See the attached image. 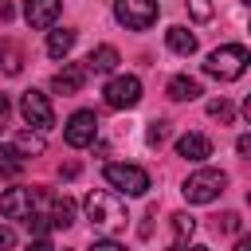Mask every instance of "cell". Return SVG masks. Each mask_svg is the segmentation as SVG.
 <instances>
[{"instance_id":"obj_8","label":"cell","mask_w":251,"mask_h":251,"mask_svg":"<svg viewBox=\"0 0 251 251\" xmlns=\"http://www.w3.org/2000/svg\"><path fill=\"white\" fill-rule=\"evenodd\" d=\"M20 114H24V122L35 126V129H47V126L55 122L51 102H47V94H39V90H24V98H20Z\"/></svg>"},{"instance_id":"obj_17","label":"cell","mask_w":251,"mask_h":251,"mask_svg":"<svg viewBox=\"0 0 251 251\" xmlns=\"http://www.w3.org/2000/svg\"><path fill=\"white\" fill-rule=\"evenodd\" d=\"M196 94H200V82H196V78H188V75L169 78V98H173V102H192Z\"/></svg>"},{"instance_id":"obj_25","label":"cell","mask_w":251,"mask_h":251,"mask_svg":"<svg viewBox=\"0 0 251 251\" xmlns=\"http://www.w3.org/2000/svg\"><path fill=\"white\" fill-rule=\"evenodd\" d=\"M8 247H16V231L8 224H0V251H8Z\"/></svg>"},{"instance_id":"obj_21","label":"cell","mask_w":251,"mask_h":251,"mask_svg":"<svg viewBox=\"0 0 251 251\" xmlns=\"http://www.w3.org/2000/svg\"><path fill=\"white\" fill-rule=\"evenodd\" d=\"M208 114H212V118H220V122H231V118H235V110H231V102H227V98L208 102Z\"/></svg>"},{"instance_id":"obj_11","label":"cell","mask_w":251,"mask_h":251,"mask_svg":"<svg viewBox=\"0 0 251 251\" xmlns=\"http://www.w3.org/2000/svg\"><path fill=\"white\" fill-rule=\"evenodd\" d=\"M43 204H47V216H51V227H71L75 224V200L67 196H51V192H39Z\"/></svg>"},{"instance_id":"obj_24","label":"cell","mask_w":251,"mask_h":251,"mask_svg":"<svg viewBox=\"0 0 251 251\" xmlns=\"http://www.w3.org/2000/svg\"><path fill=\"white\" fill-rule=\"evenodd\" d=\"M20 67H24V63H20V51H16V47H4V71H8V75H20Z\"/></svg>"},{"instance_id":"obj_22","label":"cell","mask_w":251,"mask_h":251,"mask_svg":"<svg viewBox=\"0 0 251 251\" xmlns=\"http://www.w3.org/2000/svg\"><path fill=\"white\" fill-rule=\"evenodd\" d=\"M165 137H169V126H165V122H149V129H145V141H149V145H161Z\"/></svg>"},{"instance_id":"obj_26","label":"cell","mask_w":251,"mask_h":251,"mask_svg":"<svg viewBox=\"0 0 251 251\" xmlns=\"http://www.w3.org/2000/svg\"><path fill=\"white\" fill-rule=\"evenodd\" d=\"M90 251H126V247H122L118 239H94V243H90Z\"/></svg>"},{"instance_id":"obj_32","label":"cell","mask_w":251,"mask_h":251,"mask_svg":"<svg viewBox=\"0 0 251 251\" xmlns=\"http://www.w3.org/2000/svg\"><path fill=\"white\" fill-rule=\"evenodd\" d=\"M243 114H247V122H251V94H247V102H243Z\"/></svg>"},{"instance_id":"obj_30","label":"cell","mask_w":251,"mask_h":251,"mask_svg":"<svg viewBox=\"0 0 251 251\" xmlns=\"http://www.w3.org/2000/svg\"><path fill=\"white\" fill-rule=\"evenodd\" d=\"M27 251H55V247H51V243H47V239H43V235H35V239H31V243H27Z\"/></svg>"},{"instance_id":"obj_5","label":"cell","mask_w":251,"mask_h":251,"mask_svg":"<svg viewBox=\"0 0 251 251\" xmlns=\"http://www.w3.org/2000/svg\"><path fill=\"white\" fill-rule=\"evenodd\" d=\"M114 16L129 31H145L157 20V0H114Z\"/></svg>"},{"instance_id":"obj_6","label":"cell","mask_w":251,"mask_h":251,"mask_svg":"<svg viewBox=\"0 0 251 251\" xmlns=\"http://www.w3.org/2000/svg\"><path fill=\"white\" fill-rule=\"evenodd\" d=\"M102 94H106V106H114V110H129V106L141 102V78H137V75H118V78L106 82Z\"/></svg>"},{"instance_id":"obj_1","label":"cell","mask_w":251,"mask_h":251,"mask_svg":"<svg viewBox=\"0 0 251 251\" xmlns=\"http://www.w3.org/2000/svg\"><path fill=\"white\" fill-rule=\"evenodd\" d=\"M82 208H86V220L94 224V227H102V231H118V227H126V204L114 196V192H106V188H94V192H86V200H82Z\"/></svg>"},{"instance_id":"obj_13","label":"cell","mask_w":251,"mask_h":251,"mask_svg":"<svg viewBox=\"0 0 251 251\" xmlns=\"http://www.w3.org/2000/svg\"><path fill=\"white\" fill-rule=\"evenodd\" d=\"M176 153L184 161H208L212 157V141L204 133H184V137H176Z\"/></svg>"},{"instance_id":"obj_33","label":"cell","mask_w":251,"mask_h":251,"mask_svg":"<svg viewBox=\"0 0 251 251\" xmlns=\"http://www.w3.org/2000/svg\"><path fill=\"white\" fill-rule=\"evenodd\" d=\"M243 4H247V8H251V0H243Z\"/></svg>"},{"instance_id":"obj_27","label":"cell","mask_w":251,"mask_h":251,"mask_svg":"<svg viewBox=\"0 0 251 251\" xmlns=\"http://www.w3.org/2000/svg\"><path fill=\"white\" fill-rule=\"evenodd\" d=\"M220 227H224V231H235V227H239V216H235V212H224V216H220Z\"/></svg>"},{"instance_id":"obj_18","label":"cell","mask_w":251,"mask_h":251,"mask_svg":"<svg viewBox=\"0 0 251 251\" xmlns=\"http://www.w3.org/2000/svg\"><path fill=\"white\" fill-rule=\"evenodd\" d=\"M192 231H196V220H192L188 212H176V216H173V247H184V243L192 239Z\"/></svg>"},{"instance_id":"obj_16","label":"cell","mask_w":251,"mask_h":251,"mask_svg":"<svg viewBox=\"0 0 251 251\" xmlns=\"http://www.w3.org/2000/svg\"><path fill=\"white\" fill-rule=\"evenodd\" d=\"M71 47H75V31H71V27H55V31L47 35V55H51V59H67Z\"/></svg>"},{"instance_id":"obj_10","label":"cell","mask_w":251,"mask_h":251,"mask_svg":"<svg viewBox=\"0 0 251 251\" xmlns=\"http://www.w3.org/2000/svg\"><path fill=\"white\" fill-rule=\"evenodd\" d=\"M59 8H63V0H27L24 4V20L31 27H51L59 20Z\"/></svg>"},{"instance_id":"obj_4","label":"cell","mask_w":251,"mask_h":251,"mask_svg":"<svg viewBox=\"0 0 251 251\" xmlns=\"http://www.w3.org/2000/svg\"><path fill=\"white\" fill-rule=\"evenodd\" d=\"M106 184L126 192V196H145L149 192V173L141 165H126V161H114L106 165Z\"/></svg>"},{"instance_id":"obj_29","label":"cell","mask_w":251,"mask_h":251,"mask_svg":"<svg viewBox=\"0 0 251 251\" xmlns=\"http://www.w3.org/2000/svg\"><path fill=\"white\" fill-rule=\"evenodd\" d=\"M8 118H12V102L0 94V126H8Z\"/></svg>"},{"instance_id":"obj_3","label":"cell","mask_w":251,"mask_h":251,"mask_svg":"<svg viewBox=\"0 0 251 251\" xmlns=\"http://www.w3.org/2000/svg\"><path fill=\"white\" fill-rule=\"evenodd\" d=\"M224 184H227V176L220 173V169H196L188 180H184V200L188 204H212L220 192H224Z\"/></svg>"},{"instance_id":"obj_23","label":"cell","mask_w":251,"mask_h":251,"mask_svg":"<svg viewBox=\"0 0 251 251\" xmlns=\"http://www.w3.org/2000/svg\"><path fill=\"white\" fill-rule=\"evenodd\" d=\"M192 20H212V0H188Z\"/></svg>"},{"instance_id":"obj_20","label":"cell","mask_w":251,"mask_h":251,"mask_svg":"<svg viewBox=\"0 0 251 251\" xmlns=\"http://www.w3.org/2000/svg\"><path fill=\"white\" fill-rule=\"evenodd\" d=\"M12 145H16L24 157H31V153H43V133H20Z\"/></svg>"},{"instance_id":"obj_9","label":"cell","mask_w":251,"mask_h":251,"mask_svg":"<svg viewBox=\"0 0 251 251\" xmlns=\"http://www.w3.org/2000/svg\"><path fill=\"white\" fill-rule=\"evenodd\" d=\"M35 212V192L31 188H8L0 196V216L4 220H27Z\"/></svg>"},{"instance_id":"obj_2","label":"cell","mask_w":251,"mask_h":251,"mask_svg":"<svg viewBox=\"0 0 251 251\" xmlns=\"http://www.w3.org/2000/svg\"><path fill=\"white\" fill-rule=\"evenodd\" d=\"M247 67H251V55H247V47H239V43H224V47H216V51L204 59V71H208L212 78H220V82L239 78Z\"/></svg>"},{"instance_id":"obj_7","label":"cell","mask_w":251,"mask_h":251,"mask_svg":"<svg viewBox=\"0 0 251 251\" xmlns=\"http://www.w3.org/2000/svg\"><path fill=\"white\" fill-rule=\"evenodd\" d=\"M94 133H98V118H94L90 110H78V114H71V118H67V126H63V141H67L71 149H82V145H90V141H94Z\"/></svg>"},{"instance_id":"obj_12","label":"cell","mask_w":251,"mask_h":251,"mask_svg":"<svg viewBox=\"0 0 251 251\" xmlns=\"http://www.w3.org/2000/svg\"><path fill=\"white\" fill-rule=\"evenodd\" d=\"M82 82H86V67H78V63H67V67L51 78L55 94H78V90H82Z\"/></svg>"},{"instance_id":"obj_19","label":"cell","mask_w":251,"mask_h":251,"mask_svg":"<svg viewBox=\"0 0 251 251\" xmlns=\"http://www.w3.org/2000/svg\"><path fill=\"white\" fill-rule=\"evenodd\" d=\"M24 169V153L16 145H0V176H20Z\"/></svg>"},{"instance_id":"obj_31","label":"cell","mask_w":251,"mask_h":251,"mask_svg":"<svg viewBox=\"0 0 251 251\" xmlns=\"http://www.w3.org/2000/svg\"><path fill=\"white\" fill-rule=\"evenodd\" d=\"M235 251H251V235H239L235 239Z\"/></svg>"},{"instance_id":"obj_14","label":"cell","mask_w":251,"mask_h":251,"mask_svg":"<svg viewBox=\"0 0 251 251\" xmlns=\"http://www.w3.org/2000/svg\"><path fill=\"white\" fill-rule=\"evenodd\" d=\"M114 67H118V51L110 43H102V47H94L86 55V71H94V75H110Z\"/></svg>"},{"instance_id":"obj_28","label":"cell","mask_w":251,"mask_h":251,"mask_svg":"<svg viewBox=\"0 0 251 251\" xmlns=\"http://www.w3.org/2000/svg\"><path fill=\"white\" fill-rule=\"evenodd\" d=\"M235 149H239V157H247V161H251V133H243V137L235 141Z\"/></svg>"},{"instance_id":"obj_15","label":"cell","mask_w":251,"mask_h":251,"mask_svg":"<svg viewBox=\"0 0 251 251\" xmlns=\"http://www.w3.org/2000/svg\"><path fill=\"white\" fill-rule=\"evenodd\" d=\"M165 43H169V51H176V55H192V51H196V35H192L188 27H180V24L165 31Z\"/></svg>"},{"instance_id":"obj_34","label":"cell","mask_w":251,"mask_h":251,"mask_svg":"<svg viewBox=\"0 0 251 251\" xmlns=\"http://www.w3.org/2000/svg\"><path fill=\"white\" fill-rule=\"evenodd\" d=\"M247 204H251V192H247Z\"/></svg>"}]
</instances>
